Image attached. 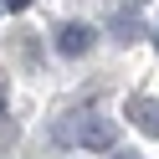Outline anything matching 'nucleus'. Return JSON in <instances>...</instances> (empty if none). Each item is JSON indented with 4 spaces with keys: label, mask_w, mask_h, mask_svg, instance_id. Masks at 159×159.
Returning <instances> with one entry per match:
<instances>
[{
    "label": "nucleus",
    "mask_w": 159,
    "mask_h": 159,
    "mask_svg": "<svg viewBox=\"0 0 159 159\" xmlns=\"http://www.w3.org/2000/svg\"><path fill=\"white\" fill-rule=\"evenodd\" d=\"M77 144H82L87 154H108V149L118 144V128H113V118H87V123H82V134H77Z\"/></svg>",
    "instance_id": "obj_1"
},
{
    "label": "nucleus",
    "mask_w": 159,
    "mask_h": 159,
    "mask_svg": "<svg viewBox=\"0 0 159 159\" xmlns=\"http://www.w3.org/2000/svg\"><path fill=\"white\" fill-rule=\"evenodd\" d=\"M87 46H93V26H82V21H67L62 31H57V52H62V57H82Z\"/></svg>",
    "instance_id": "obj_2"
},
{
    "label": "nucleus",
    "mask_w": 159,
    "mask_h": 159,
    "mask_svg": "<svg viewBox=\"0 0 159 159\" xmlns=\"http://www.w3.org/2000/svg\"><path fill=\"white\" fill-rule=\"evenodd\" d=\"M128 123H139L149 139H159V98H128Z\"/></svg>",
    "instance_id": "obj_3"
},
{
    "label": "nucleus",
    "mask_w": 159,
    "mask_h": 159,
    "mask_svg": "<svg viewBox=\"0 0 159 159\" xmlns=\"http://www.w3.org/2000/svg\"><path fill=\"white\" fill-rule=\"evenodd\" d=\"M108 31H113V41H123V46H134L139 36H144V21H139V16H118V21L108 26Z\"/></svg>",
    "instance_id": "obj_4"
},
{
    "label": "nucleus",
    "mask_w": 159,
    "mask_h": 159,
    "mask_svg": "<svg viewBox=\"0 0 159 159\" xmlns=\"http://www.w3.org/2000/svg\"><path fill=\"white\" fill-rule=\"evenodd\" d=\"M0 5H5V11H21V5H31V0H0Z\"/></svg>",
    "instance_id": "obj_5"
},
{
    "label": "nucleus",
    "mask_w": 159,
    "mask_h": 159,
    "mask_svg": "<svg viewBox=\"0 0 159 159\" xmlns=\"http://www.w3.org/2000/svg\"><path fill=\"white\" fill-rule=\"evenodd\" d=\"M0 113H5V87H0Z\"/></svg>",
    "instance_id": "obj_6"
},
{
    "label": "nucleus",
    "mask_w": 159,
    "mask_h": 159,
    "mask_svg": "<svg viewBox=\"0 0 159 159\" xmlns=\"http://www.w3.org/2000/svg\"><path fill=\"white\" fill-rule=\"evenodd\" d=\"M113 159H139V154H113Z\"/></svg>",
    "instance_id": "obj_7"
},
{
    "label": "nucleus",
    "mask_w": 159,
    "mask_h": 159,
    "mask_svg": "<svg viewBox=\"0 0 159 159\" xmlns=\"http://www.w3.org/2000/svg\"><path fill=\"white\" fill-rule=\"evenodd\" d=\"M154 46H159V26H154Z\"/></svg>",
    "instance_id": "obj_8"
},
{
    "label": "nucleus",
    "mask_w": 159,
    "mask_h": 159,
    "mask_svg": "<svg viewBox=\"0 0 159 159\" xmlns=\"http://www.w3.org/2000/svg\"><path fill=\"white\" fill-rule=\"evenodd\" d=\"M128 5H144V0H128Z\"/></svg>",
    "instance_id": "obj_9"
}]
</instances>
